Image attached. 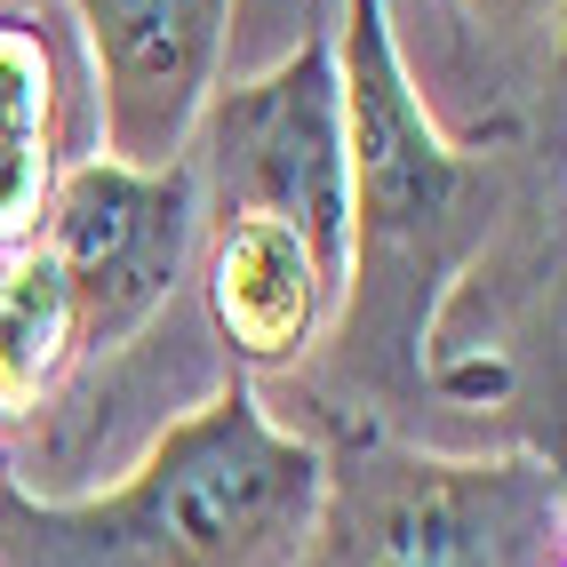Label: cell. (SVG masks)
Segmentation results:
<instances>
[{"mask_svg": "<svg viewBox=\"0 0 567 567\" xmlns=\"http://www.w3.org/2000/svg\"><path fill=\"white\" fill-rule=\"evenodd\" d=\"M328 41H336V96H344V176H352L344 288L328 312L336 328L328 344L375 400L472 392L464 375L432 360V344L456 280L504 224L512 153L504 136L456 144L432 121L392 41V0H344Z\"/></svg>", "mask_w": 567, "mask_h": 567, "instance_id": "6da1fadb", "label": "cell"}, {"mask_svg": "<svg viewBox=\"0 0 567 567\" xmlns=\"http://www.w3.org/2000/svg\"><path fill=\"white\" fill-rule=\"evenodd\" d=\"M312 512L320 447L280 432L248 375L224 368L104 496L0 480V567H296Z\"/></svg>", "mask_w": 567, "mask_h": 567, "instance_id": "7a4b0ae2", "label": "cell"}, {"mask_svg": "<svg viewBox=\"0 0 567 567\" xmlns=\"http://www.w3.org/2000/svg\"><path fill=\"white\" fill-rule=\"evenodd\" d=\"M296 567H567V487L536 447L432 456L392 432L320 447V512Z\"/></svg>", "mask_w": 567, "mask_h": 567, "instance_id": "3957f363", "label": "cell"}, {"mask_svg": "<svg viewBox=\"0 0 567 567\" xmlns=\"http://www.w3.org/2000/svg\"><path fill=\"white\" fill-rule=\"evenodd\" d=\"M184 168H193V193H200V233L233 216H272L344 288L352 176H344V96H336L328 24H312L272 72L208 89Z\"/></svg>", "mask_w": 567, "mask_h": 567, "instance_id": "277c9868", "label": "cell"}, {"mask_svg": "<svg viewBox=\"0 0 567 567\" xmlns=\"http://www.w3.org/2000/svg\"><path fill=\"white\" fill-rule=\"evenodd\" d=\"M41 248L64 280L72 360H96L153 320L200 248V193L193 168H121V161H72L56 168V193L41 216Z\"/></svg>", "mask_w": 567, "mask_h": 567, "instance_id": "5b68a950", "label": "cell"}, {"mask_svg": "<svg viewBox=\"0 0 567 567\" xmlns=\"http://www.w3.org/2000/svg\"><path fill=\"white\" fill-rule=\"evenodd\" d=\"M96 64L104 161L168 168L193 144V121L216 89L233 0H72Z\"/></svg>", "mask_w": 567, "mask_h": 567, "instance_id": "8992f818", "label": "cell"}, {"mask_svg": "<svg viewBox=\"0 0 567 567\" xmlns=\"http://www.w3.org/2000/svg\"><path fill=\"white\" fill-rule=\"evenodd\" d=\"M208 264H200V288H208V320L224 336V368H296L336 312V280L328 264L272 216H233V224H208Z\"/></svg>", "mask_w": 567, "mask_h": 567, "instance_id": "52a82bcc", "label": "cell"}, {"mask_svg": "<svg viewBox=\"0 0 567 567\" xmlns=\"http://www.w3.org/2000/svg\"><path fill=\"white\" fill-rule=\"evenodd\" d=\"M56 168V56L32 17H0V248L41 240Z\"/></svg>", "mask_w": 567, "mask_h": 567, "instance_id": "ba28073f", "label": "cell"}, {"mask_svg": "<svg viewBox=\"0 0 567 567\" xmlns=\"http://www.w3.org/2000/svg\"><path fill=\"white\" fill-rule=\"evenodd\" d=\"M72 368V312L64 280L41 240L9 256V288H0V408H32L56 375Z\"/></svg>", "mask_w": 567, "mask_h": 567, "instance_id": "9c48e42d", "label": "cell"}, {"mask_svg": "<svg viewBox=\"0 0 567 567\" xmlns=\"http://www.w3.org/2000/svg\"><path fill=\"white\" fill-rule=\"evenodd\" d=\"M9 256H17V248H0V288H9Z\"/></svg>", "mask_w": 567, "mask_h": 567, "instance_id": "30bf717a", "label": "cell"}]
</instances>
